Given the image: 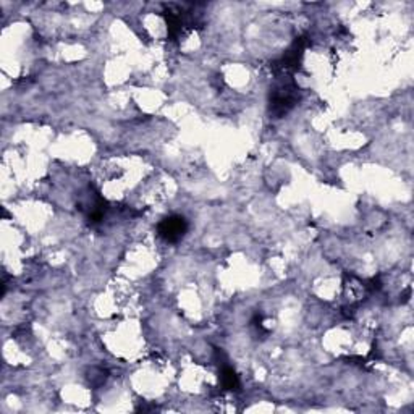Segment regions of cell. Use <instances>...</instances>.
<instances>
[{
  "instance_id": "cell-1",
  "label": "cell",
  "mask_w": 414,
  "mask_h": 414,
  "mask_svg": "<svg viewBox=\"0 0 414 414\" xmlns=\"http://www.w3.org/2000/svg\"><path fill=\"white\" fill-rule=\"evenodd\" d=\"M296 99H298V91H296V86L291 81L284 83V85L277 87V89L274 91V94H272V99H270L272 114L277 117L285 115L286 112H288L291 107L295 105Z\"/></svg>"
},
{
  "instance_id": "cell-2",
  "label": "cell",
  "mask_w": 414,
  "mask_h": 414,
  "mask_svg": "<svg viewBox=\"0 0 414 414\" xmlns=\"http://www.w3.org/2000/svg\"><path fill=\"white\" fill-rule=\"evenodd\" d=\"M187 230L188 222L180 216H172L159 223V235L162 236L165 241L170 243H177L182 240Z\"/></svg>"
},
{
  "instance_id": "cell-3",
  "label": "cell",
  "mask_w": 414,
  "mask_h": 414,
  "mask_svg": "<svg viewBox=\"0 0 414 414\" xmlns=\"http://www.w3.org/2000/svg\"><path fill=\"white\" fill-rule=\"evenodd\" d=\"M222 382H223V387L228 388V390H235V388H238V377L236 374L233 372V369L230 368L223 369Z\"/></svg>"
}]
</instances>
